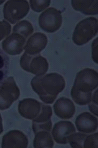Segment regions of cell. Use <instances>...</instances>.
I'll return each instance as SVG.
<instances>
[{
  "label": "cell",
  "instance_id": "cell-4",
  "mask_svg": "<svg viewBox=\"0 0 98 148\" xmlns=\"http://www.w3.org/2000/svg\"><path fill=\"white\" fill-rule=\"evenodd\" d=\"M20 65L24 70L37 76L43 75L49 68L47 59L40 54L30 55L25 52L20 60Z\"/></svg>",
  "mask_w": 98,
  "mask_h": 148
},
{
  "label": "cell",
  "instance_id": "cell-5",
  "mask_svg": "<svg viewBox=\"0 0 98 148\" xmlns=\"http://www.w3.org/2000/svg\"><path fill=\"white\" fill-rule=\"evenodd\" d=\"M30 5L27 1H8L3 8L5 20L15 24L28 15Z\"/></svg>",
  "mask_w": 98,
  "mask_h": 148
},
{
  "label": "cell",
  "instance_id": "cell-11",
  "mask_svg": "<svg viewBox=\"0 0 98 148\" xmlns=\"http://www.w3.org/2000/svg\"><path fill=\"white\" fill-rule=\"evenodd\" d=\"M41 107V102L34 99L27 98L20 101L18 108L22 117L28 120H33L39 115Z\"/></svg>",
  "mask_w": 98,
  "mask_h": 148
},
{
  "label": "cell",
  "instance_id": "cell-18",
  "mask_svg": "<svg viewBox=\"0 0 98 148\" xmlns=\"http://www.w3.org/2000/svg\"><path fill=\"white\" fill-rule=\"evenodd\" d=\"M10 59L0 49V87L7 78L9 73Z\"/></svg>",
  "mask_w": 98,
  "mask_h": 148
},
{
  "label": "cell",
  "instance_id": "cell-10",
  "mask_svg": "<svg viewBox=\"0 0 98 148\" xmlns=\"http://www.w3.org/2000/svg\"><path fill=\"white\" fill-rule=\"evenodd\" d=\"M26 39L22 36L12 33L4 39L2 43V48L7 53L10 55H19L23 52Z\"/></svg>",
  "mask_w": 98,
  "mask_h": 148
},
{
  "label": "cell",
  "instance_id": "cell-8",
  "mask_svg": "<svg viewBox=\"0 0 98 148\" xmlns=\"http://www.w3.org/2000/svg\"><path fill=\"white\" fill-rule=\"evenodd\" d=\"M41 110L39 115L32 121V129L34 134L40 131L51 132L52 127L51 117L52 108L50 106L41 103Z\"/></svg>",
  "mask_w": 98,
  "mask_h": 148
},
{
  "label": "cell",
  "instance_id": "cell-6",
  "mask_svg": "<svg viewBox=\"0 0 98 148\" xmlns=\"http://www.w3.org/2000/svg\"><path fill=\"white\" fill-rule=\"evenodd\" d=\"M20 96V90L14 77L6 79L0 87V110L9 108Z\"/></svg>",
  "mask_w": 98,
  "mask_h": 148
},
{
  "label": "cell",
  "instance_id": "cell-19",
  "mask_svg": "<svg viewBox=\"0 0 98 148\" xmlns=\"http://www.w3.org/2000/svg\"><path fill=\"white\" fill-rule=\"evenodd\" d=\"M34 29L32 24L26 20L18 23L13 28V33L22 36L26 39L31 35Z\"/></svg>",
  "mask_w": 98,
  "mask_h": 148
},
{
  "label": "cell",
  "instance_id": "cell-23",
  "mask_svg": "<svg viewBox=\"0 0 98 148\" xmlns=\"http://www.w3.org/2000/svg\"><path fill=\"white\" fill-rule=\"evenodd\" d=\"M84 148H98V133L87 136Z\"/></svg>",
  "mask_w": 98,
  "mask_h": 148
},
{
  "label": "cell",
  "instance_id": "cell-2",
  "mask_svg": "<svg viewBox=\"0 0 98 148\" xmlns=\"http://www.w3.org/2000/svg\"><path fill=\"white\" fill-rule=\"evenodd\" d=\"M98 20L89 17L79 23L75 27L72 40L75 44L83 45L88 43L98 33Z\"/></svg>",
  "mask_w": 98,
  "mask_h": 148
},
{
  "label": "cell",
  "instance_id": "cell-12",
  "mask_svg": "<svg viewBox=\"0 0 98 148\" xmlns=\"http://www.w3.org/2000/svg\"><path fill=\"white\" fill-rule=\"evenodd\" d=\"M27 136L20 130H11L2 138V148H26L28 145Z\"/></svg>",
  "mask_w": 98,
  "mask_h": 148
},
{
  "label": "cell",
  "instance_id": "cell-25",
  "mask_svg": "<svg viewBox=\"0 0 98 148\" xmlns=\"http://www.w3.org/2000/svg\"><path fill=\"white\" fill-rule=\"evenodd\" d=\"M3 131V125H2V119L0 114V134L2 133Z\"/></svg>",
  "mask_w": 98,
  "mask_h": 148
},
{
  "label": "cell",
  "instance_id": "cell-20",
  "mask_svg": "<svg viewBox=\"0 0 98 148\" xmlns=\"http://www.w3.org/2000/svg\"><path fill=\"white\" fill-rule=\"evenodd\" d=\"M71 95L73 100L80 106H84L89 104L92 98V93H83L79 92L75 90L74 87L72 88L71 91Z\"/></svg>",
  "mask_w": 98,
  "mask_h": 148
},
{
  "label": "cell",
  "instance_id": "cell-17",
  "mask_svg": "<svg viewBox=\"0 0 98 148\" xmlns=\"http://www.w3.org/2000/svg\"><path fill=\"white\" fill-rule=\"evenodd\" d=\"M54 141L51 134L47 131H40L35 134L33 141L34 148H53Z\"/></svg>",
  "mask_w": 98,
  "mask_h": 148
},
{
  "label": "cell",
  "instance_id": "cell-7",
  "mask_svg": "<svg viewBox=\"0 0 98 148\" xmlns=\"http://www.w3.org/2000/svg\"><path fill=\"white\" fill-rule=\"evenodd\" d=\"M62 23L61 12L54 8H49L43 12L39 16L40 27L43 31L49 33L58 30Z\"/></svg>",
  "mask_w": 98,
  "mask_h": 148
},
{
  "label": "cell",
  "instance_id": "cell-13",
  "mask_svg": "<svg viewBox=\"0 0 98 148\" xmlns=\"http://www.w3.org/2000/svg\"><path fill=\"white\" fill-rule=\"evenodd\" d=\"M47 43L48 39L46 35L40 32L35 33L28 38L24 47L25 53L30 55L39 54L41 51L45 49Z\"/></svg>",
  "mask_w": 98,
  "mask_h": 148
},
{
  "label": "cell",
  "instance_id": "cell-16",
  "mask_svg": "<svg viewBox=\"0 0 98 148\" xmlns=\"http://www.w3.org/2000/svg\"><path fill=\"white\" fill-rule=\"evenodd\" d=\"M72 7L76 11L86 15H94L98 13V1H71Z\"/></svg>",
  "mask_w": 98,
  "mask_h": 148
},
{
  "label": "cell",
  "instance_id": "cell-22",
  "mask_svg": "<svg viewBox=\"0 0 98 148\" xmlns=\"http://www.w3.org/2000/svg\"><path fill=\"white\" fill-rule=\"evenodd\" d=\"M51 4V1H30V5L32 9L35 12H42L48 7Z\"/></svg>",
  "mask_w": 98,
  "mask_h": 148
},
{
  "label": "cell",
  "instance_id": "cell-14",
  "mask_svg": "<svg viewBox=\"0 0 98 148\" xmlns=\"http://www.w3.org/2000/svg\"><path fill=\"white\" fill-rule=\"evenodd\" d=\"M75 124L77 130L82 133H94L98 128V119L91 113L84 112L76 118Z\"/></svg>",
  "mask_w": 98,
  "mask_h": 148
},
{
  "label": "cell",
  "instance_id": "cell-24",
  "mask_svg": "<svg viewBox=\"0 0 98 148\" xmlns=\"http://www.w3.org/2000/svg\"><path fill=\"white\" fill-rule=\"evenodd\" d=\"M11 27L5 21H0V41L10 34Z\"/></svg>",
  "mask_w": 98,
  "mask_h": 148
},
{
  "label": "cell",
  "instance_id": "cell-9",
  "mask_svg": "<svg viewBox=\"0 0 98 148\" xmlns=\"http://www.w3.org/2000/svg\"><path fill=\"white\" fill-rule=\"evenodd\" d=\"M75 132V126L71 122L59 121L54 125L52 130V135L56 143L66 144L68 143V137Z\"/></svg>",
  "mask_w": 98,
  "mask_h": 148
},
{
  "label": "cell",
  "instance_id": "cell-15",
  "mask_svg": "<svg viewBox=\"0 0 98 148\" xmlns=\"http://www.w3.org/2000/svg\"><path fill=\"white\" fill-rule=\"evenodd\" d=\"M53 108L55 115L62 119H70L75 114V105L67 97L59 99L54 105Z\"/></svg>",
  "mask_w": 98,
  "mask_h": 148
},
{
  "label": "cell",
  "instance_id": "cell-1",
  "mask_svg": "<svg viewBox=\"0 0 98 148\" xmlns=\"http://www.w3.org/2000/svg\"><path fill=\"white\" fill-rule=\"evenodd\" d=\"M31 86L44 103L51 104L65 88L66 82L60 74L52 73L34 77L31 80Z\"/></svg>",
  "mask_w": 98,
  "mask_h": 148
},
{
  "label": "cell",
  "instance_id": "cell-21",
  "mask_svg": "<svg viewBox=\"0 0 98 148\" xmlns=\"http://www.w3.org/2000/svg\"><path fill=\"white\" fill-rule=\"evenodd\" d=\"M87 135L82 133L72 134L68 137V142L72 148H84V142Z\"/></svg>",
  "mask_w": 98,
  "mask_h": 148
},
{
  "label": "cell",
  "instance_id": "cell-3",
  "mask_svg": "<svg viewBox=\"0 0 98 148\" xmlns=\"http://www.w3.org/2000/svg\"><path fill=\"white\" fill-rule=\"evenodd\" d=\"M98 72L87 68L77 73L72 87L81 93H91L98 87Z\"/></svg>",
  "mask_w": 98,
  "mask_h": 148
}]
</instances>
